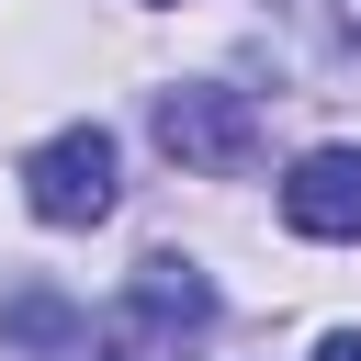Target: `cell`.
Segmentation results:
<instances>
[{"mask_svg":"<svg viewBox=\"0 0 361 361\" xmlns=\"http://www.w3.org/2000/svg\"><path fill=\"white\" fill-rule=\"evenodd\" d=\"M214 316V282L192 259H135L124 305L113 316H79L56 293H23L0 316V350H34V361H180V338Z\"/></svg>","mask_w":361,"mask_h":361,"instance_id":"1","label":"cell"},{"mask_svg":"<svg viewBox=\"0 0 361 361\" xmlns=\"http://www.w3.org/2000/svg\"><path fill=\"white\" fill-rule=\"evenodd\" d=\"M158 147H169L180 169H214V180H237V169L259 158V102H248V90H214V79H192V90H158Z\"/></svg>","mask_w":361,"mask_h":361,"instance_id":"2","label":"cell"},{"mask_svg":"<svg viewBox=\"0 0 361 361\" xmlns=\"http://www.w3.org/2000/svg\"><path fill=\"white\" fill-rule=\"evenodd\" d=\"M23 203H34L45 226H102V214H113V135H102V124L45 135V147L23 158Z\"/></svg>","mask_w":361,"mask_h":361,"instance_id":"3","label":"cell"},{"mask_svg":"<svg viewBox=\"0 0 361 361\" xmlns=\"http://www.w3.org/2000/svg\"><path fill=\"white\" fill-rule=\"evenodd\" d=\"M282 226L293 237H361V147H316L282 180Z\"/></svg>","mask_w":361,"mask_h":361,"instance_id":"4","label":"cell"},{"mask_svg":"<svg viewBox=\"0 0 361 361\" xmlns=\"http://www.w3.org/2000/svg\"><path fill=\"white\" fill-rule=\"evenodd\" d=\"M316 361H361V338H327V350H316Z\"/></svg>","mask_w":361,"mask_h":361,"instance_id":"5","label":"cell"}]
</instances>
